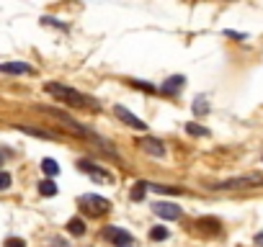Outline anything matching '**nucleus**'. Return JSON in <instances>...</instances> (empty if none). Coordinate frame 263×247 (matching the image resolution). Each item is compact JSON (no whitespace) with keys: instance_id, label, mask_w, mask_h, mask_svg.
Returning a JSON list of instances; mask_svg holds the SVG:
<instances>
[{"instance_id":"obj_1","label":"nucleus","mask_w":263,"mask_h":247,"mask_svg":"<svg viewBox=\"0 0 263 247\" xmlns=\"http://www.w3.org/2000/svg\"><path fill=\"white\" fill-rule=\"evenodd\" d=\"M44 90L49 95H54L60 103H67L72 108H93L96 106V100L90 95H85V93H80V90H75L70 85H62V83H47Z\"/></svg>"},{"instance_id":"obj_2","label":"nucleus","mask_w":263,"mask_h":247,"mask_svg":"<svg viewBox=\"0 0 263 247\" xmlns=\"http://www.w3.org/2000/svg\"><path fill=\"white\" fill-rule=\"evenodd\" d=\"M260 186H263V173H248V175L222 180L212 188H217V191H245V188H260Z\"/></svg>"},{"instance_id":"obj_3","label":"nucleus","mask_w":263,"mask_h":247,"mask_svg":"<svg viewBox=\"0 0 263 247\" xmlns=\"http://www.w3.org/2000/svg\"><path fill=\"white\" fill-rule=\"evenodd\" d=\"M103 237L114 247H135V237H132L126 229H121V227H106L103 229Z\"/></svg>"},{"instance_id":"obj_4","label":"nucleus","mask_w":263,"mask_h":247,"mask_svg":"<svg viewBox=\"0 0 263 247\" xmlns=\"http://www.w3.org/2000/svg\"><path fill=\"white\" fill-rule=\"evenodd\" d=\"M114 113L126 123V127H132V129H137V132H145V129H147V123H145L140 116H135L129 108H124V106H114Z\"/></svg>"},{"instance_id":"obj_5","label":"nucleus","mask_w":263,"mask_h":247,"mask_svg":"<svg viewBox=\"0 0 263 247\" xmlns=\"http://www.w3.org/2000/svg\"><path fill=\"white\" fill-rule=\"evenodd\" d=\"M80 203L88 206V209L96 211V214H106V211L111 209V201H108V198H101V196H93V193H85V196L80 198Z\"/></svg>"},{"instance_id":"obj_6","label":"nucleus","mask_w":263,"mask_h":247,"mask_svg":"<svg viewBox=\"0 0 263 247\" xmlns=\"http://www.w3.org/2000/svg\"><path fill=\"white\" fill-rule=\"evenodd\" d=\"M153 211H155L160 219H165V221H176V219L181 216V206L168 203V201H158V203L153 206Z\"/></svg>"},{"instance_id":"obj_7","label":"nucleus","mask_w":263,"mask_h":247,"mask_svg":"<svg viewBox=\"0 0 263 247\" xmlns=\"http://www.w3.org/2000/svg\"><path fill=\"white\" fill-rule=\"evenodd\" d=\"M78 170L88 173L93 180H106V183H111V180H114V178H111V175H108L103 168H96V165H93V162H88V160H80V162H78Z\"/></svg>"},{"instance_id":"obj_8","label":"nucleus","mask_w":263,"mask_h":247,"mask_svg":"<svg viewBox=\"0 0 263 247\" xmlns=\"http://www.w3.org/2000/svg\"><path fill=\"white\" fill-rule=\"evenodd\" d=\"M140 147H142L147 155H153V157H163V155H165V145H163L160 139H155V137L140 139Z\"/></svg>"},{"instance_id":"obj_9","label":"nucleus","mask_w":263,"mask_h":247,"mask_svg":"<svg viewBox=\"0 0 263 247\" xmlns=\"http://www.w3.org/2000/svg\"><path fill=\"white\" fill-rule=\"evenodd\" d=\"M183 85H186V77H183V75H173V77H168V80L163 83L160 90H163V95H176Z\"/></svg>"},{"instance_id":"obj_10","label":"nucleus","mask_w":263,"mask_h":247,"mask_svg":"<svg viewBox=\"0 0 263 247\" xmlns=\"http://www.w3.org/2000/svg\"><path fill=\"white\" fill-rule=\"evenodd\" d=\"M0 72H6V75H29L31 67L26 62H3L0 65Z\"/></svg>"},{"instance_id":"obj_11","label":"nucleus","mask_w":263,"mask_h":247,"mask_svg":"<svg viewBox=\"0 0 263 247\" xmlns=\"http://www.w3.org/2000/svg\"><path fill=\"white\" fill-rule=\"evenodd\" d=\"M18 132L31 134V137H39V139H54V134H49L44 129H36V127H26V123H18Z\"/></svg>"},{"instance_id":"obj_12","label":"nucleus","mask_w":263,"mask_h":247,"mask_svg":"<svg viewBox=\"0 0 263 247\" xmlns=\"http://www.w3.org/2000/svg\"><path fill=\"white\" fill-rule=\"evenodd\" d=\"M57 191H60V188H57V186H54V180H49V178L39 183V193H42V196H47V198L57 196Z\"/></svg>"},{"instance_id":"obj_13","label":"nucleus","mask_w":263,"mask_h":247,"mask_svg":"<svg viewBox=\"0 0 263 247\" xmlns=\"http://www.w3.org/2000/svg\"><path fill=\"white\" fill-rule=\"evenodd\" d=\"M67 232H70V234H75V237L85 234V221H83V219H78V216H75V219H70V221H67Z\"/></svg>"},{"instance_id":"obj_14","label":"nucleus","mask_w":263,"mask_h":247,"mask_svg":"<svg viewBox=\"0 0 263 247\" xmlns=\"http://www.w3.org/2000/svg\"><path fill=\"white\" fill-rule=\"evenodd\" d=\"M42 170H44V173L49 175V180H52V178L60 173V165H57L52 157H44V160H42Z\"/></svg>"},{"instance_id":"obj_15","label":"nucleus","mask_w":263,"mask_h":247,"mask_svg":"<svg viewBox=\"0 0 263 247\" xmlns=\"http://www.w3.org/2000/svg\"><path fill=\"white\" fill-rule=\"evenodd\" d=\"M147 188H153L155 193H168V196H181V193H183V191L176 188V186H153V183H147Z\"/></svg>"},{"instance_id":"obj_16","label":"nucleus","mask_w":263,"mask_h":247,"mask_svg":"<svg viewBox=\"0 0 263 247\" xmlns=\"http://www.w3.org/2000/svg\"><path fill=\"white\" fill-rule=\"evenodd\" d=\"M145 193H147V183H135V188H132V193H129V198L132 201H140V198H145Z\"/></svg>"},{"instance_id":"obj_17","label":"nucleus","mask_w":263,"mask_h":247,"mask_svg":"<svg viewBox=\"0 0 263 247\" xmlns=\"http://www.w3.org/2000/svg\"><path fill=\"white\" fill-rule=\"evenodd\" d=\"M168 234H171V232H168L165 227H153V229H150V239H155V242L168 239Z\"/></svg>"},{"instance_id":"obj_18","label":"nucleus","mask_w":263,"mask_h":247,"mask_svg":"<svg viewBox=\"0 0 263 247\" xmlns=\"http://www.w3.org/2000/svg\"><path fill=\"white\" fill-rule=\"evenodd\" d=\"M186 132H189L191 137H209V132H206L204 127H199V123H186Z\"/></svg>"},{"instance_id":"obj_19","label":"nucleus","mask_w":263,"mask_h":247,"mask_svg":"<svg viewBox=\"0 0 263 247\" xmlns=\"http://www.w3.org/2000/svg\"><path fill=\"white\" fill-rule=\"evenodd\" d=\"M206 111H209L206 100H204V98H196V100H194V113H199V116H201V113H206Z\"/></svg>"},{"instance_id":"obj_20","label":"nucleus","mask_w":263,"mask_h":247,"mask_svg":"<svg viewBox=\"0 0 263 247\" xmlns=\"http://www.w3.org/2000/svg\"><path fill=\"white\" fill-rule=\"evenodd\" d=\"M11 183H13V178H11L8 173L0 170V191H8V188H11Z\"/></svg>"},{"instance_id":"obj_21","label":"nucleus","mask_w":263,"mask_h":247,"mask_svg":"<svg viewBox=\"0 0 263 247\" xmlns=\"http://www.w3.org/2000/svg\"><path fill=\"white\" fill-rule=\"evenodd\" d=\"M6 247H26V242L18 239V237H8V239H6Z\"/></svg>"},{"instance_id":"obj_22","label":"nucleus","mask_w":263,"mask_h":247,"mask_svg":"<svg viewBox=\"0 0 263 247\" xmlns=\"http://www.w3.org/2000/svg\"><path fill=\"white\" fill-rule=\"evenodd\" d=\"M132 85H137V88H145V90H150V93L155 90L153 85H147V83H140V80H132Z\"/></svg>"},{"instance_id":"obj_23","label":"nucleus","mask_w":263,"mask_h":247,"mask_svg":"<svg viewBox=\"0 0 263 247\" xmlns=\"http://www.w3.org/2000/svg\"><path fill=\"white\" fill-rule=\"evenodd\" d=\"M255 244H263V234H258V237H255Z\"/></svg>"},{"instance_id":"obj_24","label":"nucleus","mask_w":263,"mask_h":247,"mask_svg":"<svg viewBox=\"0 0 263 247\" xmlns=\"http://www.w3.org/2000/svg\"><path fill=\"white\" fill-rule=\"evenodd\" d=\"M0 165H3V157H0Z\"/></svg>"}]
</instances>
